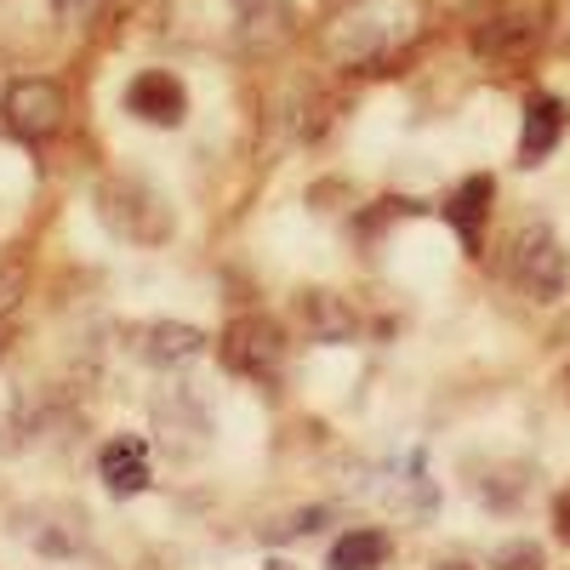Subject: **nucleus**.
<instances>
[{
	"label": "nucleus",
	"instance_id": "obj_11",
	"mask_svg": "<svg viewBox=\"0 0 570 570\" xmlns=\"http://www.w3.org/2000/svg\"><path fill=\"white\" fill-rule=\"evenodd\" d=\"M98 473H104V485L115 497H137V491H149V445L142 440H109L98 451Z\"/></svg>",
	"mask_w": 570,
	"mask_h": 570
},
{
	"label": "nucleus",
	"instance_id": "obj_3",
	"mask_svg": "<svg viewBox=\"0 0 570 570\" xmlns=\"http://www.w3.org/2000/svg\"><path fill=\"white\" fill-rule=\"evenodd\" d=\"M217 360L234 376H274L285 365V331H279V320H268V314L228 320L223 337H217Z\"/></svg>",
	"mask_w": 570,
	"mask_h": 570
},
{
	"label": "nucleus",
	"instance_id": "obj_20",
	"mask_svg": "<svg viewBox=\"0 0 570 570\" xmlns=\"http://www.w3.org/2000/svg\"><path fill=\"white\" fill-rule=\"evenodd\" d=\"M440 570H468V564H456V559H451V564H440Z\"/></svg>",
	"mask_w": 570,
	"mask_h": 570
},
{
	"label": "nucleus",
	"instance_id": "obj_5",
	"mask_svg": "<svg viewBox=\"0 0 570 570\" xmlns=\"http://www.w3.org/2000/svg\"><path fill=\"white\" fill-rule=\"evenodd\" d=\"M508 279L519 285V292H531V297H559V285H564V252L553 240V228H519L513 234V246H508Z\"/></svg>",
	"mask_w": 570,
	"mask_h": 570
},
{
	"label": "nucleus",
	"instance_id": "obj_16",
	"mask_svg": "<svg viewBox=\"0 0 570 570\" xmlns=\"http://www.w3.org/2000/svg\"><path fill=\"white\" fill-rule=\"evenodd\" d=\"M553 537L570 548V491H559V497H553Z\"/></svg>",
	"mask_w": 570,
	"mask_h": 570
},
{
	"label": "nucleus",
	"instance_id": "obj_1",
	"mask_svg": "<svg viewBox=\"0 0 570 570\" xmlns=\"http://www.w3.org/2000/svg\"><path fill=\"white\" fill-rule=\"evenodd\" d=\"M416 0H360L325 29V58L343 69H371L416 35Z\"/></svg>",
	"mask_w": 570,
	"mask_h": 570
},
{
	"label": "nucleus",
	"instance_id": "obj_18",
	"mask_svg": "<svg viewBox=\"0 0 570 570\" xmlns=\"http://www.w3.org/2000/svg\"><path fill=\"white\" fill-rule=\"evenodd\" d=\"M559 46H564V52H570V0H564V7H559Z\"/></svg>",
	"mask_w": 570,
	"mask_h": 570
},
{
	"label": "nucleus",
	"instance_id": "obj_2",
	"mask_svg": "<svg viewBox=\"0 0 570 570\" xmlns=\"http://www.w3.org/2000/svg\"><path fill=\"white\" fill-rule=\"evenodd\" d=\"M548 29H553V12L542 0H502V7H491L473 23V52L485 63H525V58H537Z\"/></svg>",
	"mask_w": 570,
	"mask_h": 570
},
{
	"label": "nucleus",
	"instance_id": "obj_10",
	"mask_svg": "<svg viewBox=\"0 0 570 570\" xmlns=\"http://www.w3.org/2000/svg\"><path fill=\"white\" fill-rule=\"evenodd\" d=\"M200 354H206V337H200L195 325L155 320V325L137 331V360H149V365H188V360H200Z\"/></svg>",
	"mask_w": 570,
	"mask_h": 570
},
{
	"label": "nucleus",
	"instance_id": "obj_14",
	"mask_svg": "<svg viewBox=\"0 0 570 570\" xmlns=\"http://www.w3.org/2000/svg\"><path fill=\"white\" fill-rule=\"evenodd\" d=\"M383 564H389V537L383 531H348L325 559V570H383Z\"/></svg>",
	"mask_w": 570,
	"mask_h": 570
},
{
	"label": "nucleus",
	"instance_id": "obj_7",
	"mask_svg": "<svg viewBox=\"0 0 570 570\" xmlns=\"http://www.w3.org/2000/svg\"><path fill=\"white\" fill-rule=\"evenodd\" d=\"M18 537L40 553H75L86 542V513L75 502H35L18 513Z\"/></svg>",
	"mask_w": 570,
	"mask_h": 570
},
{
	"label": "nucleus",
	"instance_id": "obj_4",
	"mask_svg": "<svg viewBox=\"0 0 570 570\" xmlns=\"http://www.w3.org/2000/svg\"><path fill=\"white\" fill-rule=\"evenodd\" d=\"M0 115H7V126H12L23 142H46V137L63 126L69 104H63V86H58V80L29 75V80H12V86H7Z\"/></svg>",
	"mask_w": 570,
	"mask_h": 570
},
{
	"label": "nucleus",
	"instance_id": "obj_19",
	"mask_svg": "<svg viewBox=\"0 0 570 570\" xmlns=\"http://www.w3.org/2000/svg\"><path fill=\"white\" fill-rule=\"evenodd\" d=\"M263 570H297V564H285V559H268V564H263Z\"/></svg>",
	"mask_w": 570,
	"mask_h": 570
},
{
	"label": "nucleus",
	"instance_id": "obj_6",
	"mask_svg": "<svg viewBox=\"0 0 570 570\" xmlns=\"http://www.w3.org/2000/svg\"><path fill=\"white\" fill-rule=\"evenodd\" d=\"M126 109L142 126H183L188 120V91H183V80L171 69H142L126 86Z\"/></svg>",
	"mask_w": 570,
	"mask_h": 570
},
{
	"label": "nucleus",
	"instance_id": "obj_8",
	"mask_svg": "<svg viewBox=\"0 0 570 570\" xmlns=\"http://www.w3.org/2000/svg\"><path fill=\"white\" fill-rule=\"evenodd\" d=\"M564 126H570L564 98H553V91H537V98L525 104V126H519V166H542V160L559 149Z\"/></svg>",
	"mask_w": 570,
	"mask_h": 570
},
{
	"label": "nucleus",
	"instance_id": "obj_9",
	"mask_svg": "<svg viewBox=\"0 0 570 570\" xmlns=\"http://www.w3.org/2000/svg\"><path fill=\"white\" fill-rule=\"evenodd\" d=\"M491 200H497V183H491V177H462V183L451 188V200H445V223L462 234V246H468V252H480V240H485Z\"/></svg>",
	"mask_w": 570,
	"mask_h": 570
},
{
	"label": "nucleus",
	"instance_id": "obj_12",
	"mask_svg": "<svg viewBox=\"0 0 570 570\" xmlns=\"http://www.w3.org/2000/svg\"><path fill=\"white\" fill-rule=\"evenodd\" d=\"M297 320L314 343H348L354 337V308L337 292H303L297 297Z\"/></svg>",
	"mask_w": 570,
	"mask_h": 570
},
{
	"label": "nucleus",
	"instance_id": "obj_21",
	"mask_svg": "<svg viewBox=\"0 0 570 570\" xmlns=\"http://www.w3.org/2000/svg\"><path fill=\"white\" fill-rule=\"evenodd\" d=\"M564 389H570V371H564Z\"/></svg>",
	"mask_w": 570,
	"mask_h": 570
},
{
	"label": "nucleus",
	"instance_id": "obj_13",
	"mask_svg": "<svg viewBox=\"0 0 570 570\" xmlns=\"http://www.w3.org/2000/svg\"><path fill=\"white\" fill-rule=\"evenodd\" d=\"M240 40H246V52H279L285 40H297V7L292 0H263V7L246 12Z\"/></svg>",
	"mask_w": 570,
	"mask_h": 570
},
{
	"label": "nucleus",
	"instance_id": "obj_15",
	"mask_svg": "<svg viewBox=\"0 0 570 570\" xmlns=\"http://www.w3.org/2000/svg\"><path fill=\"white\" fill-rule=\"evenodd\" d=\"M542 564H548V559H542L537 542H502L497 559H491V570H542Z\"/></svg>",
	"mask_w": 570,
	"mask_h": 570
},
{
	"label": "nucleus",
	"instance_id": "obj_17",
	"mask_svg": "<svg viewBox=\"0 0 570 570\" xmlns=\"http://www.w3.org/2000/svg\"><path fill=\"white\" fill-rule=\"evenodd\" d=\"M52 7H58V18H80V12L91 7V0H52Z\"/></svg>",
	"mask_w": 570,
	"mask_h": 570
}]
</instances>
